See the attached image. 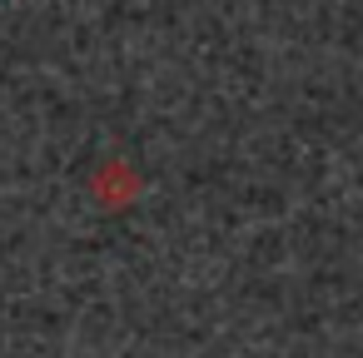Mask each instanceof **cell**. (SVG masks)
Instances as JSON below:
<instances>
[{"label":"cell","mask_w":363,"mask_h":358,"mask_svg":"<svg viewBox=\"0 0 363 358\" xmlns=\"http://www.w3.org/2000/svg\"><path fill=\"white\" fill-rule=\"evenodd\" d=\"M135 189H140V179L120 164V160H110L100 174H95V199L105 204V209H120V204H130L135 199Z\"/></svg>","instance_id":"cell-1"}]
</instances>
